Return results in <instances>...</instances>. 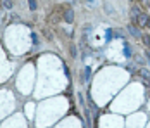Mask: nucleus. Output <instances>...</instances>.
I'll use <instances>...</instances> for the list:
<instances>
[{
	"instance_id": "f257e3e1",
	"label": "nucleus",
	"mask_w": 150,
	"mask_h": 128,
	"mask_svg": "<svg viewBox=\"0 0 150 128\" xmlns=\"http://www.w3.org/2000/svg\"><path fill=\"white\" fill-rule=\"evenodd\" d=\"M128 33H130L131 36H135V38H140V36H142V31H140L135 24H128Z\"/></svg>"
},
{
	"instance_id": "f03ea898",
	"label": "nucleus",
	"mask_w": 150,
	"mask_h": 128,
	"mask_svg": "<svg viewBox=\"0 0 150 128\" xmlns=\"http://www.w3.org/2000/svg\"><path fill=\"white\" fill-rule=\"evenodd\" d=\"M149 19H150L149 16L142 12V14L138 16V19H136V23H138V26H145V24H149Z\"/></svg>"
},
{
	"instance_id": "7ed1b4c3",
	"label": "nucleus",
	"mask_w": 150,
	"mask_h": 128,
	"mask_svg": "<svg viewBox=\"0 0 150 128\" xmlns=\"http://www.w3.org/2000/svg\"><path fill=\"white\" fill-rule=\"evenodd\" d=\"M64 21H66V23H73V21H74V12H73L71 9H67V10L64 12Z\"/></svg>"
},
{
	"instance_id": "20e7f679",
	"label": "nucleus",
	"mask_w": 150,
	"mask_h": 128,
	"mask_svg": "<svg viewBox=\"0 0 150 128\" xmlns=\"http://www.w3.org/2000/svg\"><path fill=\"white\" fill-rule=\"evenodd\" d=\"M140 14H142V10H140V7H136V5H135V7L131 9V12H130V16H131V19H133V21H136Z\"/></svg>"
},
{
	"instance_id": "39448f33",
	"label": "nucleus",
	"mask_w": 150,
	"mask_h": 128,
	"mask_svg": "<svg viewBox=\"0 0 150 128\" xmlns=\"http://www.w3.org/2000/svg\"><path fill=\"white\" fill-rule=\"evenodd\" d=\"M140 75H142L145 80H149V81H150V71H149V69H142V71H140Z\"/></svg>"
},
{
	"instance_id": "423d86ee",
	"label": "nucleus",
	"mask_w": 150,
	"mask_h": 128,
	"mask_svg": "<svg viewBox=\"0 0 150 128\" xmlns=\"http://www.w3.org/2000/svg\"><path fill=\"white\" fill-rule=\"evenodd\" d=\"M123 54H124L126 57H130V55H131V49H130V45H124V49H123Z\"/></svg>"
},
{
	"instance_id": "0eeeda50",
	"label": "nucleus",
	"mask_w": 150,
	"mask_h": 128,
	"mask_svg": "<svg viewBox=\"0 0 150 128\" xmlns=\"http://www.w3.org/2000/svg\"><path fill=\"white\" fill-rule=\"evenodd\" d=\"M28 2H29V9L35 10V9H36V0H28Z\"/></svg>"
},
{
	"instance_id": "6e6552de",
	"label": "nucleus",
	"mask_w": 150,
	"mask_h": 128,
	"mask_svg": "<svg viewBox=\"0 0 150 128\" xmlns=\"http://www.w3.org/2000/svg\"><path fill=\"white\" fill-rule=\"evenodd\" d=\"M143 43H145V45H147V47L150 49V36H147V35H143Z\"/></svg>"
},
{
	"instance_id": "1a4fd4ad",
	"label": "nucleus",
	"mask_w": 150,
	"mask_h": 128,
	"mask_svg": "<svg viewBox=\"0 0 150 128\" xmlns=\"http://www.w3.org/2000/svg\"><path fill=\"white\" fill-rule=\"evenodd\" d=\"M3 5L9 9V7H12V2H10V0H3Z\"/></svg>"
},
{
	"instance_id": "9d476101",
	"label": "nucleus",
	"mask_w": 150,
	"mask_h": 128,
	"mask_svg": "<svg viewBox=\"0 0 150 128\" xmlns=\"http://www.w3.org/2000/svg\"><path fill=\"white\" fill-rule=\"evenodd\" d=\"M31 38H33V43H35V45H36V43H38V36H36V35H35V33H33V35H31Z\"/></svg>"
},
{
	"instance_id": "9b49d317",
	"label": "nucleus",
	"mask_w": 150,
	"mask_h": 128,
	"mask_svg": "<svg viewBox=\"0 0 150 128\" xmlns=\"http://www.w3.org/2000/svg\"><path fill=\"white\" fill-rule=\"evenodd\" d=\"M136 62H138V64H143V62H145V61H143V59H142V57H140V55H138V57H136Z\"/></svg>"
},
{
	"instance_id": "f8f14e48",
	"label": "nucleus",
	"mask_w": 150,
	"mask_h": 128,
	"mask_svg": "<svg viewBox=\"0 0 150 128\" xmlns=\"http://www.w3.org/2000/svg\"><path fill=\"white\" fill-rule=\"evenodd\" d=\"M85 73H86V80H90V73H92V71H90V68H86V71H85Z\"/></svg>"
},
{
	"instance_id": "ddd939ff",
	"label": "nucleus",
	"mask_w": 150,
	"mask_h": 128,
	"mask_svg": "<svg viewBox=\"0 0 150 128\" xmlns=\"http://www.w3.org/2000/svg\"><path fill=\"white\" fill-rule=\"evenodd\" d=\"M145 54H147V57H149V59H150V52H149V50H147V52H145Z\"/></svg>"
},
{
	"instance_id": "4468645a",
	"label": "nucleus",
	"mask_w": 150,
	"mask_h": 128,
	"mask_svg": "<svg viewBox=\"0 0 150 128\" xmlns=\"http://www.w3.org/2000/svg\"><path fill=\"white\" fill-rule=\"evenodd\" d=\"M147 26H149V28H150V19H149V24H147Z\"/></svg>"
},
{
	"instance_id": "2eb2a0df",
	"label": "nucleus",
	"mask_w": 150,
	"mask_h": 128,
	"mask_svg": "<svg viewBox=\"0 0 150 128\" xmlns=\"http://www.w3.org/2000/svg\"><path fill=\"white\" fill-rule=\"evenodd\" d=\"M145 2H150V0H145Z\"/></svg>"
}]
</instances>
